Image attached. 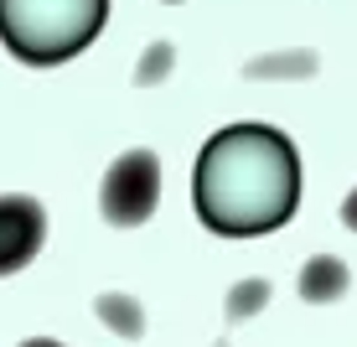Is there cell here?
<instances>
[{
  "label": "cell",
  "mask_w": 357,
  "mask_h": 347,
  "mask_svg": "<svg viewBox=\"0 0 357 347\" xmlns=\"http://www.w3.org/2000/svg\"><path fill=\"white\" fill-rule=\"evenodd\" d=\"M21 347H63V342H52V337H31V342H21Z\"/></svg>",
  "instance_id": "11"
},
{
  "label": "cell",
  "mask_w": 357,
  "mask_h": 347,
  "mask_svg": "<svg viewBox=\"0 0 357 347\" xmlns=\"http://www.w3.org/2000/svg\"><path fill=\"white\" fill-rule=\"evenodd\" d=\"M347 285H352V270L342 265L337 254H316V259H305V270H301V295H305L311 306L342 301V295H347Z\"/></svg>",
  "instance_id": "5"
},
{
  "label": "cell",
  "mask_w": 357,
  "mask_h": 347,
  "mask_svg": "<svg viewBox=\"0 0 357 347\" xmlns=\"http://www.w3.org/2000/svg\"><path fill=\"white\" fill-rule=\"evenodd\" d=\"M218 347H228V342H218Z\"/></svg>",
  "instance_id": "12"
},
{
  "label": "cell",
  "mask_w": 357,
  "mask_h": 347,
  "mask_svg": "<svg viewBox=\"0 0 357 347\" xmlns=\"http://www.w3.org/2000/svg\"><path fill=\"white\" fill-rule=\"evenodd\" d=\"M264 301H269V280H238V285H233V295H228V321L254 316Z\"/></svg>",
  "instance_id": "7"
},
{
  "label": "cell",
  "mask_w": 357,
  "mask_h": 347,
  "mask_svg": "<svg viewBox=\"0 0 357 347\" xmlns=\"http://www.w3.org/2000/svg\"><path fill=\"white\" fill-rule=\"evenodd\" d=\"M47 239V213L36 197H0V275H16V270H26L36 249H42Z\"/></svg>",
  "instance_id": "4"
},
{
  "label": "cell",
  "mask_w": 357,
  "mask_h": 347,
  "mask_svg": "<svg viewBox=\"0 0 357 347\" xmlns=\"http://www.w3.org/2000/svg\"><path fill=\"white\" fill-rule=\"evenodd\" d=\"M109 0H0V42L31 68L78 57L104 31Z\"/></svg>",
  "instance_id": "2"
},
{
  "label": "cell",
  "mask_w": 357,
  "mask_h": 347,
  "mask_svg": "<svg viewBox=\"0 0 357 347\" xmlns=\"http://www.w3.org/2000/svg\"><path fill=\"white\" fill-rule=\"evenodd\" d=\"M342 218H347V228H357V192L347 197V207H342Z\"/></svg>",
  "instance_id": "10"
},
{
  "label": "cell",
  "mask_w": 357,
  "mask_h": 347,
  "mask_svg": "<svg viewBox=\"0 0 357 347\" xmlns=\"http://www.w3.org/2000/svg\"><path fill=\"white\" fill-rule=\"evenodd\" d=\"M171 63H176V52H171V42H155L151 52L140 57V68H135V83H155V78H166Z\"/></svg>",
  "instance_id": "8"
},
{
  "label": "cell",
  "mask_w": 357,
  "mask_h": 347,
  "mask_svg": "<svg viewBox=\"0 0 357 347\" xmlns=\"http://www.w3.org/2000/svg\"><path fill=\"white\" fill-rule=\"evenodd\" d=\"M155 202H161V161H155V151H125L104 171L98 207L114 228H140L155 213Z\"/></svg>",
  "instance_id": "3"
},
{
  "label": "cell",
  "mask_w": 357,
  "mask_h": 347,
  "mask_svg": "<svg viewBox=\"0 0 357 347\" xmlns=\"http://www.w3.org/2000/svg\"><path fill=\"white\" fill-rule=\"evenodd\" d=\"M98 316L119 332V337H140L145 332V311L135 295H98Z\"/></svg>",
  "instance_id": "6"
},
{
  "label": "cell",
  "mask_w": 357,
  "mask_h": 347,
  "mask_svg": "<svg viewBox=\"0 0 357 347\" xmlns=\"http://www.w3.org/2000/svg\"><path fill=\"white\" fill-rule=\"evenodd\" d=\"M192 202L223 239L275 233L301 202V156L275 125H228L197 156Z\"/></svg>",
  "instance_id": "1"
},
{
  "label": "cell",
  "mask_w": 357,
  "mask_h": 347,
  "mask_svg": "<svg viewBox=\"0 0 357 347\" xmlns=\"http://www.w3.org/2000/svg\"><path fill=\"white\" fill-rule=\"evenodd\" d=\"M249 73H259V78H269V73H316V57H311V52H290V57H259V63H249Z\"/></svg>",
  "instance_id": "9"
}]
</instances>
